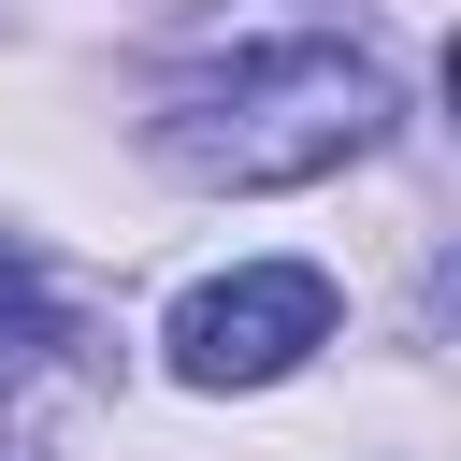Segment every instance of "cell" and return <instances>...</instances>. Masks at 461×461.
<instances>
[{
	"mask_svg": "<svg viewBox=\"0 0 461 461\" xmlns=\"http://www.w3.org/2000/svg\"><path fill=\"white\" fill-rule=\"evenodd\" d=\"M303 346H331V274L317 259H245L173 303V375L187 389H274Z\"/></svg>",
	"mask_w": 461,
	"mask_h": 461,
	"instance_id": "obj_2",
	"label": "cell"
},
{
	"mask_svg": "<svg viewBox=\"0 0 461 461\" xmlns=\"http://www.w3.org/2000/svg\"><path fill=\"white\" fill-rule=\"evenodd\" d=\"M375 130H389V72L360 43H245L230 72L173 86L144 144L187 187H303V173L360 158Z\"/></svg>",
	"mask_w": 461,
	"mask_h": 461,
	"instance_id": "obj_1",
	"label": "cell"
},
{
	"mask_svg": "<svg viewBox=\"0 0 461 461\" xmlns=\"http://www.w3.org/2000/svg\"><path fill=\"white\" fill-rule=\"evenodd\" d=\"M14 360H43V274L0 245V375H14Z\"/></svg>",
	"mask_w": 461,
	"mask_h": 461,
	"instance_id": "obj_3",
	"label": "cell"
}]
</instances>
